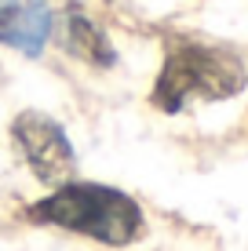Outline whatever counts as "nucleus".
Returning a JSON list of instances; mask_svg holds the SVG:
<instances>
[{
    "label": "nucleus",
    "instance_id": "f257e3e1",
    "mask_svg": "<svg viewBox=\"0 0 248 251\" xmlns=\"http://www.w3.org/2000/svg\"><path fill=\"white\" fill-rule=\"evenodd\" d=\"M33 219L55 222L62 229L84 233V237L106 240V244H128L142 233V211L121 189L95 186V182H66L48 201L33 207Z\"/></svg>",
    "mask_w": 248,
    "mask_h": 251
},
{
    "label": "nucleus",
    "instance_id": "f03ea898",
    "mask_svg": "<svg viewBox=\"0 0 248 251\" xmlns=\"http://www.w3.org/2000/svg\"><path fill=\"white\" fill-rule=\"evenodd\" d=\"M245 88V66L219 48H183L165 62L153 88V102L168 113H183L193 102L230 99Z\"/></svg>",
    "mask_w": 248,
    "mask_h": 251
},
{
    "label": "nucleus",
    "instance_id": "7ed1b4c3",
    "mask_svg": "<svg viewBox=\"0 0 248 251\" xmlns=\"http://www.w3.org/2000/svg\"><path fill=\"white\" fill-rule=\"evenodd\" d=\"M15 142H19L22 157L37 171L40 182L48 186H66L77 175V157L70 150L66 131L44 113H22L15 120Z\"/></svg>",
    "mask_w": 248,
    "mask_h": 251
},
{
    "label": "nucleus",
    "instance_id": "20e7f679",
    "mask_svg": "<svg viewBox=\"0 0 248 251\" xmlns=\"http://www.w3.org/2000/svg\"><path fill=\"white\" fill-rule=\"evenodd\" d=\"M51 37V7L44 0H0V44L40 55Z\"/></svg>",
    "mask_w": 248,
    "mask_h": 251
},
{
    "label": "nucleus",
    "instance_id": "39448f33",
    "mask_svg": "<svg viewBox=\"0 0 248 251\" xmlns=\"http://www.w3.org/2000/svg\"><path fill=\"white\" fill-rule=\"evenodd\" d=\"M62 48L70 55L84 58V62H91V66H113V58H117L110 40L102 37V29L91 25L77 7H70L66 19H62Z\"/></svg>",
    "mask_w": 248,
    "mask_h": 251
}]
</instances>
